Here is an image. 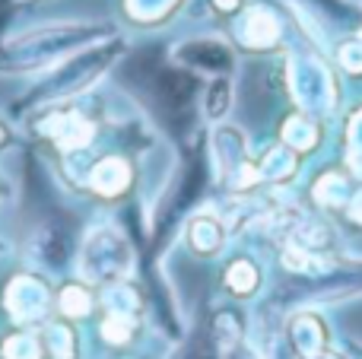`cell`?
Returning a JSON list of instances; mask_svg holds the SVG:
<instances>
[{
	"instance_id": "obj_1",
	"label": "cell",
	"mask_w": 362,
	"mask_h": 359,
	"mask_svg": "<svg viewBox=\"0 0 362 359\" xmlns=\"http://www.w3.org/2000/svg\"><path fill=\"white\" fill-rule=\"evenodd\" d=\"M41 131H48V137H55L61 150H76L92 140V125L80 115H55L48 125H41Z\"/></svg>"
},
{
	"instance_id": "obj_2",
	"label": "cell",
	"mask_w": 362,
	"mask_h": 359,
	"mask_svg": "<svg viewBox=\"0 0 362 359\" xmlns=\"http://www.w3.org/2000/svg\"><path fill=\"white\" fill-rule=\"evenodd\" d=\"M61 311L64 315H86L89 311V296L80 290V286H67L61 293Z\"/></svg>"
},
{
	"instance_id": "obj_3",
	"label": "cell",
	"mask_w": 362,
	"mask_h": 359,
	"mask_svg": "<svg viewBox=\"0 0 362 359\" xmlns=\"http://www.w3.org/2000/svg\"><path fill=\"white\" fill-rule=\"evenodd\" d=\"M105 337L111 340V344H121V340L130 337V318H121V315H111L109 321L102 325Z\"/></svg>"
},
{
	"instance_id": "obj_4",
	"label": "cell",
	"mask_w": 362,
	"mask_h": 359,
	"mask_svg": "<svg viewBox=\"0 0 362 359\" xmlns=\"http://www.w3.org/2000/svg\"><path fill=\"white\" fill-rule=\"evenodd\" d=\"M235 3H239V0H216V7H219V10H232Z\"/></svg>"
}]
</instances>
